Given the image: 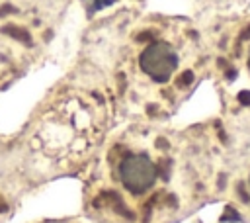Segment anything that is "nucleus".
Instances as JSON below:
<instances>
[{
    "instance_id": "20e7f679",
    "label": "nucleus",
    "mask_w": 250,
    "mask_h": 223,
    "mask_svg": "<svg viewBox=\"0 0 250 223\" xmlns=\"http://www.w3.org/2000/svg\"><path fill=\"white\" fill-rule=\"evenodd\" d=\"M219 121L232 147L250 145V12L221 20L209 33Z\"/></svg>"
},
{
    "instance_id": "f03ea898",
    "label": "nucleus",
    "mask_w": 250,
    "mask_h": 223,
    "mask_svg": "<svg viewBox=\"0 0 250 223\" xmlns=\"http://www.w3.org/2000/svg\"><path fill=\"white\" fill-rule=\"evenodd\" d=\"M209 65V33L195 22L125 8L88 27L72 68L102 88L117 123L168 121Z\"/></svg>"
},
{
    "instance_id": "7ed1b4c3",
    "label": "nucleus",
    "mask_w": 250,
    "mask_h": 223,
    "mask_svg": "<svg viewBox=\"0 0 250 223\" xmlns=\"http://www.w3.org/2000/svg\"><path fill=\"white\" fill-rule=\"evenodd\" d=\"M113 125V110L102 88L70 68L12 135V147L29 184L37 188L82 174Z\"/></svg>"
},
{
    "instance_id": "6e6552de",
    "label": "nucleus",
    "mask_w": 250,
    "mask_h": 223,
    "mask_svg": "<svg viewBox=\"0 0 250 223\" xmlns=\"http://www.w3.org/2000/svg\"><path fill=\"white\" fill-rule=\"evenodd\" d=\"M70 223H72V221H70Z\"/></svg>"
},
{
    "instance_id": "423d86ee",
    "label": "nucleus",
    "mask_w": 250,
    "mask_h": 223,
    "mask_svg": "<svg viewBox=\"0 0 250 223\" xmlns=\"http://www.w3.org/2000/svg\"><path fill=\"white\" fill-rule=\"evenodd\" d=\"M219 200H225V213L250 221V145L230 147L219 184Z\"/></svg>"
},
{
    "instance_id": "f257e3e1",
    "label": "nucleus",
    "mask_w": 250,
    "mask_h": 223,
    "mask_svg": "<svg viewBox=\"0 0 250 223\" xmlns=\"http://www.w3.org/2000/svg\"><path fill=\"white\" fill-rule=\"evenodd\" d=\"M230 141L221 121H117L82 170L84 209L104 223H168L219 200Z\"/></svg>"
},
{
    "instance_id": "0eeeda50",
    "label": "nucleus",
    "mask_w": 250,
    "mask_h": 223,
    "mask_svg": "<svg viewBox=\"0 0 250 223\" xmlns=\"http://www.w3.org/2000/svg\"><path fill=\"white\" fill-rule=\"evenodd\" d=\"M197 2H201L207 8H229L238 0H197Z\"/></svg>"
},
{
    "instance_id": "39448f33",
    "label": "nucleus",
    "mask_w": 250,
    "mask_h": 223,
    "mask_svg": "<svg viewBox=\"0 0 250 223\" xmlns=\"http://www.w3.org/2000/svg\"><path fill=\"white\" fill-rule=\"evenodd\" d=\"M68 4L70 0H0V33L39 55Z\"/></svg>"
}]
</instances>
